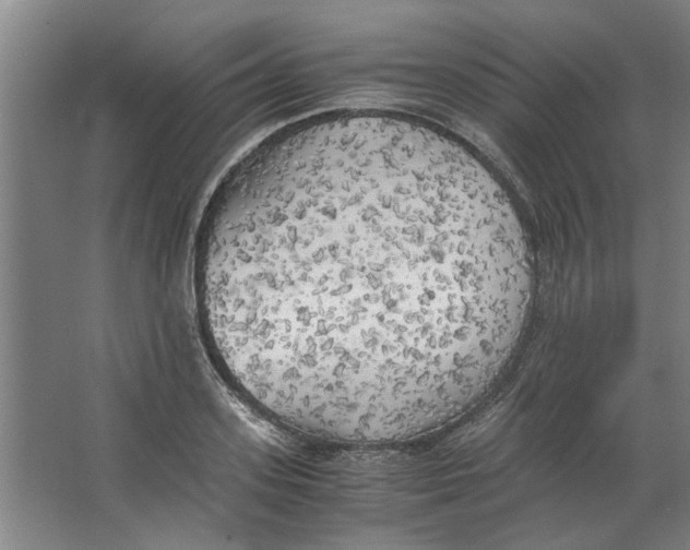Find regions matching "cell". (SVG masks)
I'll return each mask as SVG.
<instances>
[{"instance_id": "6da1fadb", "label": "cell", "mask_w": 690, "mask_h": 550, "mask_svg": "<svg viewBox=\"0 0 690 550\" xmlns=\"http://www.w3.org/2000/svg\"><path fill=\"white\" fill-rule=\"evenodd\" d=\"M194 285L215 360L254 405L350 443L429 432L495 380L532 272L503 192L395 118L273 135L219 187Z\"/></svg>"}]
</instances>
